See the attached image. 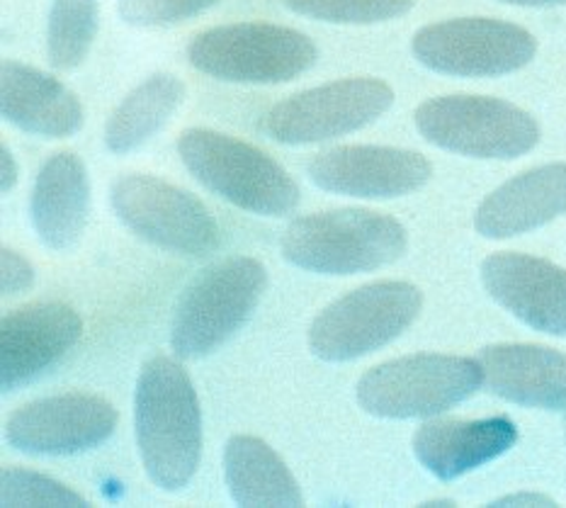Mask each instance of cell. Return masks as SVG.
Masks as SVG:
<instances>
[{"label": "cell", "instance_id": "obj_20", "mask_svg": "<svg viewBox=\"0 0 566 508\" xmlns=\"http://www.w3.org/2000/svg\"><path fill=\"white\" fill-rule=\"evenodd\" d=\"M566 212V164L539 166L503 183L479 205L474 227L486 239L527 234Z\"/></svg>", "mask_w": 566, "mask_h": 508}, {"label": "cell", "instance_id": "obj_7", "mask_svg": "<svg viewBox=\"0 0 566 508\" xmlns=\"http://www.w3.org/2000/svg\"><path fill=\"white\" fill-rule=\"evenodd\" d=\"M421 307L423 294L411 282H370L343 294L314 319L310 345L322 361H355L399 339L413 324Z\"/></svg>", "mask_w": 566, "mask_h": 508}, {"label": "cell", "instance_id": "obj_19", "mask_svg": "<svg viewBox=\"0 0 566 508\" xmlns=\"http://www.w3.org/2000/svg\"><path fill=\"white\" fill-rule=\"evenodd\" d=\"M91 180L83 158L59 152L44 160L30 197V219L36 237L52 251L76 246L88 221Z\"/></svg>", "mask_w": 566, "mask_h": 508}, {"label": "cell", "instance_id": "obj_10", "mask_svg": "<svg viewBox=\"0 0 566 508\" xmlns=\"http://www.w3.org/2000/svg\"><path fill=\"white\" fill-rule=\"evenodd\" d=\"M411 49L413 56L436 73L491 79L531 64L537 42L518 24L494 18H458L418 30Z\"/></svg>", "mask_w": 566, "mask_h": 508}, {"label": "cell", "instance_id": "obj_3", "mask_svg": "<svg viewBox=\"0 0 566 508\" xmlns=\"http://www.w3.org/2000/svg\"><path fill=\"white\" fill-rule=\"evenodd\" d=\"M178 156L207 190L245 212L287 217L302 200L300 185L273 156L237 136L186 129L178 139Z\"/></svg>", "mask_w": 566, "mask_h": 508}, {"label": "cell", "instance_id": "obj_6", "mask_svg": "<svg viewBox=\"0 0 566 508\" xmlns=\"http://www.w3.org/2000/svg\"><path fill=\"white\" fill-rule=\"evenodd\" d=\"M482 384L479 361L409 355L367 370L358 382V402L379 418H428L470 400Z\"/></svg>", "mask_w": 566, "mask_h": 508}, {"label": "cell", "instance_id": "obj_24", "mask_svg": "<svg viewBox=\"0 0 566 508\" xmlns=\"http://www.w3.org/2000/svg\"><path fill=\"white\" fill-rule=\"evenodd\" d=\"M282 6L322 22L375 24L409 12L413 0H282Z\"/></svg>", "mask_w": 566, "mask_h": 508}, {"label": "cell", "instance_id": "obj_15", "mask_svg": "<svg viewBox=\"0 0 566 508\" xmlns=\"http://www.w3.org/2000/svg\"><path fill=\"white\" fill-rule=\"evenodd\" d=\"M482 282L523 324L566 336V270L525 253H494L482 263Z\"/></svg>", "mask_w": 566, "mask_h": 508}, {"label": "cell", "instance_id": "obj_22", "mask_svg": "<svg viewBox=\"0 0 566 508\" xmlns=\"http://www.w3.org/2000/svg\"><path fill=\"white\" fill-rule=\"evenodd\" d=\"M186 97V83L174 73H154L134 89L105 125V146L122 156L144 146L166 127Z\"/></svg>", "mask_w": 566, "mask_h": 508}, {"label": "cell", "instance_id": "obj_17", "mask_svg": "<svg viewBox=\"0 0 566 508\" xmlns=\"http://www.w3.org/2000/svg\"><path fill=\"white\" fill-rule=\"evenodd\" d=\"M518 440V428L506 416L460 421H428L413 436V453L430 475L442 481L458 479L496 460Z\"/></svg>", "mask_w": 566, "mask_h": 508}, {"label": "cell", "instance_id": "obj_25", "mask_svg": "<svg viewBox=\"0 0 566 508\" xmlns=\"http://www.w3.org/2000/svg\"><path fill=\"white\" fill-rule=\"evenodd\" d=\"M0 504L12 506H88L78 491L22 467L0 469Z\"/></svg>", "mask_w": 566, "mask_h": 508}, {"label": "cell", "instance_id": "obj_27", "mask_svg": "<svg viewBox=\"0 0 566 508\" xmlns=\"http://www.w3.org/2000/svg\"><path fill=\"white\" fill-rule=\"evenodd\" d=\"M0 258H3V280H0V290H3V294L8 297L30 290L34 282V268L30 260L22 253L8 249V246H3Z\"/></svg>", "mask_w": 566, "mask_h": 508}, {"label": "cell", "instance_id": "obj_4", "mask_svg": "<svg viewBox=\"0 0 566 508\" xmlns=\"http://www.w3.org/2000/svg\"><path fill=\"white\" fill-rule=\"evenodd\" d=\"M265 288V266L249 256H233L202 270L180 297L170 349L182 361L219 351L255 312Z\"/></svg>", "mask_w": 566, "mask_h": 508}, {"label": "cell", "instance_id": "obj_26", "mask_svg": "<svg viewBox=\"0 0 566 508\" xmlns=\"http://www.w3.org/2000/svg\"><path fill=\"white\" fill-rule=\"evenodd\" d=\"M217 3L219 0H119L117 10L134 28H168Z\"/></svg>", "mask_w": 566, "mask_h": 508}, {"label": "cell", "instance_id": "obj_18", "mask_svg": "<svg viewBox=\"0 0 566 508\" xmlns=\"http://www.w3.org/2000/svg\"><path fill=\"white\" fill-rule=\"evenodd\" d=\"M0 113L10 125L46 139H66L85 122L81 101L64 83L18 61L0 66Z\"/></svg>", "mask_w": 566, "mask_h": 508}, {"label": "cell", "instance_id": "obj_23", "mask_svg": "<svg viewBox=\"0 0 566 508\" xmlns=\"http://www.w3.org/2000/svg\"><path fill=\"white\" fill-rule=\"evenodd\" d=\"M101 0H54L46 24V56L59 71L78 69L97 34Z\"/></svg>", "mask_w": 566, "mask_h": 508}, {"label": "cell", "instance_id": "obj_30", "mask_svg": "<svg viewBox=\"0 0 566 508\" xmlns=\"http://www.w3.org/2000/svg\"><path fill=\"white\" fill-rule=\"evenodd\" d=\"M511 6H531V8H549V6H564L566 0H503Z\"/></svg>", "mask_w": 566, "mask_h": 508}, {"label": "cell", "instance_id": "obj_13", "mask_svg": "<svg viewBox=\"0 0 566 508\" xmlns=\"http://www.w3.org/2000/svg\"><path fill=\"white\" fill-rule=\"evenodd\" d=\"M433 176V166L418 152L394 146H336L316 154L310 164V178L326 193L363 197V200H391L409 195Z\"/></svg>", "mask_w": 566, "mask_h": 508}, {"label": "cell", "instance_id": "obj_29", "mask_svg": "<svg viewBox=\"0 0 566 508\" xmlns=\"http://www.w3.org/2000/svg\"><path fill=\"white\" fill-rule=\"evenodd\" d=\"M494 506H555V501L543 497V494H513L494 501Z\"/></svg>", "mask_w": 566, "mask_h": 508}, {"label": "cell", "instance_id": "obj_28", "mask_svg": "<svg viewBox=\"0 0 566 508\" xmlns=\"http://www.w3.org/2000/svg\"><path fill=\"white\" fill-rule=\"evenodd\" d=\"M15 183H18L15 156H12L10 148L3 144V148H0V190L10 193L15 188Z\"/></svg>", "mask_w": 566, "mask_h": 508}, {"label": "cell", "instance_id": "obj_21", "mask_svg": "<svg viewBox=\"0 0 566 508\" xmlns=\"http://www.w3.org/2000/svg\"><path fill=\"white\" fill-rule=\"evenodd\" d=\"M224 473L231 499L239 506L297 508L304 504L297 479L261 438L233 436L224 448Z\"/></svg>", "mask_w": 566, "mask_h": 508}, {"label": "cell", "instance_id": "obj_11", "mask_svg": "<svg viewBox=\"0 0 566 508\" xmlns=\"http://www.w3.org/2000/svg\"><path fill=\"white\" fill-rule=\"evenodd\" d=\"M391 103L394 91L385 81L343 79L277 103L263 129L280 144H316L373 125Z\"/></svg>", "mask_w": 566, "mask_h": 508}, {"label": "cell", "instance_id": "obj_12", "mask_svg": "<svg viewBox=\"0 0 566 508\" xmlns=\"http://www.w3.org/2000/svg\"><path fill=\"white\" fill-rule=\"evenodd\" d=\"M117 408L103 396L69 392L20 406L6 421V440L28 455H76L103 445L117 428Z\"/></svg>", "mask_w": 566, "mask_h": 508}, {"label": "cell", "instance_id": "obj_16", "mask_svg": "<svg viewBox=\"0 0 566 508\" xmlns=\"http://www.w3.org/2000/svg\"><path fill=\"white\" fill-rule=\"evenodd\" d=\"M484 387L501 400L566 412V355L533 343L489 345L479 353Z\"/></svg>", "mask_w": 566, "mask_h": 508}, {"label": "cell", "instance_id": "obj_8", "mask_svg": "<svg viewBox=\"0 0 566 508\" xmlns=\"http://www.w3.org/2000/svg\"><path fill=\"white\" fill-rule=\"evenodd\" d=\"M109 203L122 225L158 249L192 258L219 251L217 219L202 200L174 183L129 173L113 183Z\"/></svg>", "mask_w": 566, "mask_h": 508}, {"label": "cell", "instance_id": "obj_1", "mask_svg": "<svg viewBox=\"0 0 566 508\" xmlns=\"http://www.w3.org/2000/svg\"><path fill=\"white\" fill-rule=\"evenodd\" d=\"M134 424L146 475L164 491L190 485L202 457V408L186 367L156 355L142 367Z\"/></svg>", "mask_w": 566, "mask_h": 508}, {"label": "cell", "instance_id": "obj_2", "mask_svg": "<svg viewBox=\"0 0 566 508\" xmlns=\"http://www.w3.org/2000/svg\"><path fill=\"white\" fill-rule=\"evenodd\" d=\"M406 229L375 209H331L297 217L280 239L285 260L318 276H360L406 253Z\"/></svg>", "mask_w": 566, "mask_h": 508}, {"label": "cell", "instance_id": "obj_14", "mask_svg": "<svg viewBox=\"0 0 566 508\" xmlns=\"http://www.w3.org/2000/svg\"><path fill=\"white\" fill-rule=\"evenodd\" d=\"M83 333V319L64 302H32L0 321V384L15 392L56 365Z\"/></svg>", "mask_w": 566, "mask_h": 508}, {"label": "cell", "instance_id": "obj_9", "mask_svg": "<svg viewBox=\"0 0 566 508\" xmlns=\"http://www.w3.org/2000/svg\"><path fill=\"white\" fill-rule=\"evenodd\" d=\"M430 144L472 158H518L539 142L537 122L513 103L486 95H442L416 110Z\"/></svg>", "mask_w": 566, "mask_h": 508}, {"label": "cell", "instance_id": "obj_5", "mask_svg": "<svg viewBox=\"0 0 566 508\" xmlns=\"http://www.w3.org/2000/svg\"><path fill=\"white\" fill-rule=\"evenodd\" d=\"M188 59L197 71L219 81L273 85L310 71L318 49L304 32L285 24L233 22L195 34Z\"/></svg>", "mask_w": 566, "mask_h": 508}]
</instances>
